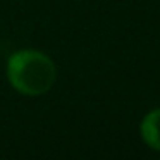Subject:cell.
Listing matches in <instances>:
<instances>
[{
	"mask_svg": "<svg viewBox=\"0 0 160 160\" xmlns=\"http://www.w3.org/2000/svg\"><path fill=\"white\" fill-rule=\"evenodd\" d=\"M5 74L9 84L26 97L48 93L57 81L55 62L47 53L33 48L11 53L5 64Z\"/></svg>",
	"mask_w": 160,
	"mask_h": 160,
	"instance_id": "cell-1",
	"label": "cell"
},
{
	"mask_svg": "<svg viewBox=\"0 0 160 160\" xmlns=\"http://www.w3.org/2000/svg\"><path fill=\"white\" fill-rule=\"evenodd\" d=\"M139 132L150 148L160 152V108H153L143 117Z\"/></svg>",
	"mask_w": 160,
	"mask_h": 160,
	"instance_id": "cell-2",
	"label": "cell"
}]
</instances>
